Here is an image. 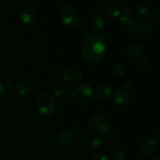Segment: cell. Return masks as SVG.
Here are the masks:
<instances>
[{"label":"cell","mask_w":160,"mask_h":160,"mask_svg":"<svg viewBox=\"0 0 160 160\" xmlns=\"http://www.w3.org/2000/svg\"><path fill=\"white\" fill-rule=\"evenodd\" d=\"M157 149V142L156 139L148 138L142 141L138 145V151L142 156H151Z\"/></svg>","instance_id":"obj_5"},{"label":"cell","mask_w":160,"mask_h":160,"mask_svg":"<svg viewBox=\"0 0 160 160\" xmlns=\"http://www.w3.org/2000/svg\"><path fill=\"white\" fill-rule=\"evenodd\" d=\"M62 77L63 80L68 81V82L75 83L81 80L82 73L78 67H75V66H69L62 72Z\"/></svg>","instance_id":"obj_8"},{"label":"cell","mask_w":160,"mask_h":160,"mask_svg":"<svg viewBox=\"0 0 160 160\" xmlns=\"http://www.w3.org/2000/svg\"><path fill=\"white\" fill-rule=\"evenodd\" d=\"M125 72H126V67L124 65L121 63H117L112 67V70H111V74L113 76L114 78H121L124 75Z\"/></svg>","instance_id":"obj_18"},{"label":"cell","mask_w":160,"mask_h":160,"mask_svg":"<svg viewBox=\"0 0 160 160\" xmlns=\"http://www.w3.org/2000/svg\"><path fill=\"white\" fill-rule=\"evenodd\" d=\"M81 52L88 62L98 64L103 60L106 54L104 40L96 34H90L85 37L81 45Z\"/></svg>","instance_id":"obj_1"},{"label":"cell","mask_w":160,"mask_h":160,"mask_svg":"<svg viewBox=\"0 0 160 160\" xmlns=\"http://www.w3.org/2000/svg\"><path fill=\"white\" fill-rule=\"evenodd\" d=\"M106 133H107V134H106V138H107L108 141H109V142H114L118 139V134H117V133L116 132V131H108Z\"/></svg>","instance_id":"obj_25"},{"label":"cell","mask_w":160,"mask_h":160,"mask_svg":"<svg viewBox=\"0 0 160 160\" xmlns=\"http://www.w3.org/2000/svg\"><path fill=\"white\" fill-rule=\"evenodd\" d=\"M13 87H14V83L12 82V81H9V82H7V84H6V88H7L8 89H12Z\"/></svg>","instance_id":"obj_32"},{"label":"cell","mask_w":160,"mask_h":160,"mask_svg":"<svg viewBox=\"0 0 160 160\" xmlns=\"http://www.w3.org/2000/svg\"><path fill=\"white\" fill-rule=\"evenodd\" d=\"M148 63H149V62H148V59H144V60L141 62V65H142L144 68H148V67H149Z\"/></svg>","instance_id":"obj_31"},{"label":"cell","mask_w":160,"mask_h":160,"mask_svg":"<svg viewBox=\"0 0 160 160\" xmlns=\"http://www.w3.org/2000/svg\"><path fill=\"white\" fill-rule=\"evenodd\" d=\"M106 14L108 17L111 19H115L120 17V9L118 6L115 5H110L106 9Z\"/></svg>","instance_id":"obj_19"},{"label":"cell","mask_w":160,"mask_h":160,"mask_svg":"<svg viewBox=\"0 0 160 160\" xmlns=\"http://www.w3.org/2000/svg\"><path fill=\"white\" fill-rule=\"evenodd\" d=\"M123 14H124L123 16H128V17H129V15H131V12H132L131 8L129 7V6H126V7L123 8Z\"/></svg>","instance_id":"obj_28"},{"label":"cell","mask_w":160,"mask_h":160,"mask_svg":"<svg viewBox=\"0 0 160 160\" xmlns=\"http://www.w3.org/2000/svg\"><path fill=\"white\" fill-rule=\"evenodd\" d=\"M51 75L53 78H58L59 76V71L58 70H56V69H54V70H52Z\"/></svg>","instance_id":"obj_30"},{"label":"cell","mask_w":160,"mask_h":160,"mask_svg":"<svg viewBox=\"0 0 160 160\" xmlns=\"http://www.w3.org/2000/svg\"><path fill=\"white\" fill-rule=\"evenodd\" d=\"M92 160H109V159L106 154L98 153V154H95V156H93V157L92 158Z\"/></svg>","instance_id":"obj_27"},{"label":"cell","mask_w":160,"mask_h":160,"mask_svg":"<svg viewBox=\"0 0 160 160\" xmlns=\"http://www.w3.org/2000/svg\"><path fill=\"white\" fill-rule=\"evenodd\" d=\"M89 25L95 32L101 31L105 27V19L99 12H93L89 17Z\"/></svg>","instance_id":"obj_9"},{"label":"cell","mask_w":160,"mask_h":160,"mask_svg":"<svg viewBox=\"0 0 160 160\" xmlns=\"http://www.w3.org/2000/svg\"><path fill=\"white\" fill-rule=\"evenodd\" d=\"M91 129L98 134H105L109 131V122L108 119L102 114H94L88 120Z\"/></svg>","instance_id":"obj_4"},{"label":"cell","mask_w":160,"mask_h":160,"mask_svg":"<svg viewBox=\"0 0 160 160\" xmlns=\"http://www.w3.org/2000/svg\"><path fill=\"white\" fill-rule=\"evenodd\" d=\"M130 98L129 93L126 89L120 88L116 91L113 95V101L116 105L119 106H122L126 105L128 102Z\"/></svg>","instance_id":"obj_11"},{"label":"cell","mask_w":160,"mask_h":160,"mask_svg":"<svg viewBox=\"0 0 160 160\" xmlns=\"http://www.w3.org/2000/svg\"><path fill=\"white\" fill-rule=\"evenodd\" d=\"M36 107L39 113L45 117H50L56 110V102L51 94L43 92L38 96Z\"/></svg>","instance_id":"obj_2"},{"label":"cell","mask_w":160,"mask_h":160,"mask_svg":"<svg viewBox=\"0 0 160 160\" xmlns=\"http://www.w3.org/2000/svg\"><path fill=\"white\" fill-rule=\"evenodd\" d=\"M38 18V12L34 9H26L20 14V20L24 25L31 26L34 24Z\"/></svg>","instance_id":"obj_10"},{"label":"cell","mask_w":160,"mask_h":160,"mask_svg":"<svg viewBox=\"0 0 160 160\" xmlns=\"http://www.w3.org/2000/svg\"><path fill=\"white\" fill-rule=\"evenodd\" d=\"M93 95L92 88L87 84H81L72 91V100L78 105H84L88 102Z\"/></svg>","instance_id":"obj_3"},{"label":"cell","mask_w":160,"mask_h":160,"mask_svg":"<svg viewBox=\"0 0 160 160\" xmlns=\"http://www.w3.org/2000/svg\"><path fill=\"white\" fill-rule=\"evenodd\" d=\"M149 160H160L159 156H154V157L151 158Z\"/></svg>","instance_id":"obj_36"},{"label":"cell","mask_w":160,"mask_h":160,"mask_svg":"<svg viewBox=\"0 0 160 160\" xmlns=\"http://www.w3.org/2000/svg\"><path fill=\"white\" fill-rule=\"evenodd\" d=\"M104 145V140L100 137H95L89 142L88 149L92 152H97Z\"/></svg>","instance_id":"obj_17"},{"label":"cell","mask_w":160,"mask_h":160,"mask_svg":"<svg viewBox=\"0 0 160 160\" xmlns=\"http://www.w3.org/2000/svg\"><path fill=\"white\" fill-rule=\"evenodd\" d=\"M85 20L84 19L76 18L71 25L73 28H78V29H81V28H84L85 27Z\"/></svg>","instance_id":"obj_24"},{"label":"cell","mask_w":160,"mask_h":160,"mask_svg":"<svg viewBox=\"0 0 160 160\" xmlns=\"http://www.w3.org/2000/svg\"><path fill=\"white\" fill-rule=\"evenodd\" d=\"M139 22L134 20L128 16H122L119 20L120 30L125 33H133L138 30Z\"/></svg>","instance_id":"obj_7"},{"label":"cell","mask_w":160,"mask_h":160,"mask_svg":"<svg viewBox=\"0 0 160 160\" xmlns=\"http://www.w3.org/2000/svg\"><path fill=\"white\" fill-rule=\"evenodd\" d=\"M59 18L66 25H71L77 18V12L74 8L69 5H66L59 12Z\"/></svg>","instance_id":"obj_6"},{"label":"cell","mask_w":160,"mask_h":160,"mask_svg":"<svg viewBox=\"0 0 160 160\" xmlns=\"http://www.w3.org/2000/svg\"><path fill=\"white\" fill-rule=\"evenodd\" d=\"M131 86H132V83H131V81H128V82H126L124 84V88L127 89L131 88Z\"/></svg>","instance_id":"obj_33"},{"label":"cell","mask_w":160,"mask_h":160,"mask_svg":"<svg viewBox=\"0 0 160 160\" xmlns=\"http://www.w3.org/2000/svg\"><path fill=\"white\" fill-rule=\"evenodd\" d=\"M150 9L149 6L147 4H141L138 7L137 9V14L140 18H146L148 15H149Z\"/></svg>","instance_id":"obj_22"},{"label":"cell","mask_w":160,"mask_h":160,"mask_svg":"<svg viewBox=\"0 0 160 160\" xmlns=\"http://www.w3.org/2000/svg\"><path fill=\"white\" fill-rule=\"evenodd\" d=\"M31 83L27 80H20L17 84V92L20 96H25L31 92Z\"/></svg>","instance_id":"obj_16"},{"label":"cell","mask_w":160,"mask_h":160,"mask_svg":"<svg viewBox=\"0 0 160 160\" xmlns=\"http://www.w3.org/2000/svg\"><path fill=\"white\" fill-rule=\"evenodd\" d=\"M112 93V89L109 86L106 84H102L97 87L95 89V95L97 98L100 100H106L109 98Z\"/></svg>","instance_id":"obj_14"},{"label":"cell","mask_w":160,"mask_h":160,"mask_svg":"<svg viewBox=\"0 0 160 160\" xmlns=\"http://www.w3.org/2000/svg\"><path fill=\"white\" fill-rule=\"evenodd\" d=\"M52 157H57L61 153V148L59 146H54L51 148L49 152Z\"/></svg>","instance_id":"obj_26"},{"label":"cell","mask_w":160,"mask_h":160,"mask_svg":"<svg viewBox=\"0 0 160 160\" xmlns=\"http://www.w3.org/2000/svg\"><path fill=\"white\" fill-rule=\"evenodd\" d=\"M98 1V3L100 5H105L107 3L108 0H97Z\"/></svg>","instance_id":"obj_34"},{"label":"cell","mask_w":160,"mask_h":160,"mask_svg":"<svg viewBox=\"0 0 160 160\" xmlns=\"http://www.w3.org/2000/svg\"><path fill=\"white\" fill-rule=\"evenodd\" d=\"M138 31L142 34L145 38H151L153 36V28L152 25L148 22H142L139 23L138 27Z\"/></svg>","instance_id":"obj_15"},{"label":"cell","mask_w":160,"mask_h":160,"mask_svg":"<svg viewBox=\"0 0 160 160\" xmlns=\"http://www.w3.org/2000/svg\"><path fill=\"white\" fill-rule=\"evenodd\" d=\"M117 1L120 3H126L128 2H129L130 0H117Z\"/></svg>","instance_id":"obj_35"},{"label":"cell","mask_w":160,"mask_h":160,"mask_svg":"<svg viewBox=\"0 0 160 160\" xmlns=\"http://www.w3.org/2000/svg\"><path fill=\"white\" fill-rule=\"evenodd\" d=\"M143 48L139 44H133L125 48V53L131 58L140 57L143 55Z\"/></svg>","instance_id":"obj_13"},{"label":"cell","mask_w":160,"mask_h":160,"mask_svg":"<svg viewBox=\"0 0 160 160\" xmlns=\"http://www.w3.org/2000/svg\"><path fill=\"white\" fill-rule=\"evenodd\" d=\"M149 18L153 23L159 25L160 23V6H157L153 9L151 12H149Z\"/></svg>","instance_id":"obj_23"},{"label":"cell","mask_w":160,"mask_h":160,"mask_svg":"<svg viewBox=\"0 0 160 160\" xmlns=\"http://www.w3.org/2000/svg\"><path fill=\"white\" fill-rule=\"evenodd\" d=\"M58 142L62 147H69L73 142V134L70 130L66 129L61 131L58 137Z\"/></svg>","instance_id":"obj_12"},{"label":"cell","mask_w":160,"mask_h":160,"mask_svg":"<svg viewBox=\"0 0 160 160\" xmlns=\"http://www.w3.org/2000/svg\"><path fill=\"white\" fill-rule=\"evenodd\" d=\"M66 92H67V88L63 83L57 82L53 86V93L58 98L64 96Z\"/></svg>","instance_id":"obj_20"},{"label":"cell","mask_w":160,"mask_h":160,"mask_svg":"<svg viewBox=\"0 0 160 160\" xmlns=\"http://www.w3.org/2000/svg\"><path fill=\"white\" fill-rule=\"evenodd\" d=\"M5 92H6V88H5V87L2 84H0V101H1V99L4 96Z\"/></svg>","instance_id":"obj_29"},{"label":"cell","mask_w":160,"mask_h":160,"mask_svg":"<svg viewBox=\"0 0 160 160\" xmlns=\"http://www.w3.org/2000/svg\"><path fill=\"white\" fill-rule=\"evenodd\" d=\"M107 156L112 160H125L126 156L122 151H116L113 148H110L107 152Z\"/></svg>","instance_id":"obj_21"}]
</instances>
